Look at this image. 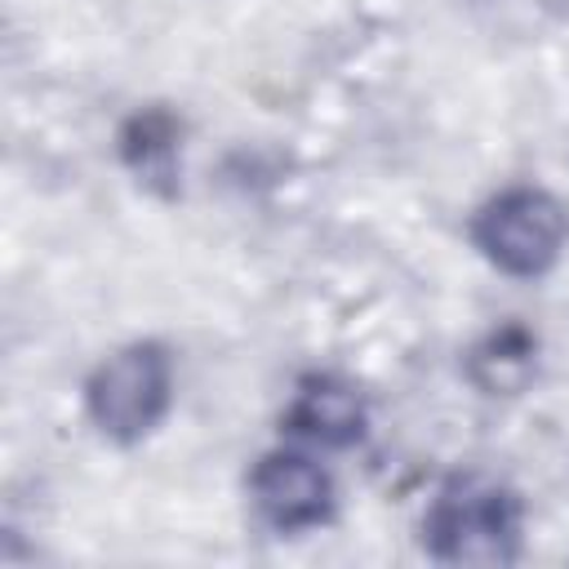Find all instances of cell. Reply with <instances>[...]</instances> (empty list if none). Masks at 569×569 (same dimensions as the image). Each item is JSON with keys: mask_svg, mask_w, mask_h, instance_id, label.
Returning <instances> with one entry per match:
<instances>
[{"mask_svg": "<svg viewBox=\"0 0 569 569\" xmlns=\"http://www.w3.org/2000/svg\"><path fill=\"white\" fill-rule=\"evenodd\" d=\"M120 156L138 173V182L169 196L178 187V120L160 107L138 111L120 129Z\"/></svg>", "mask_w": 569, "mask_h": 569, "instance_id": "7", "label": "cell"}, {"mask_svg": "<svg viewBox=\"0 0 569 569\" xmlns=\"http://www.w3.org/2000/svg\"><path fill=\"white\" fill-rule=\"evenodd\" d=\"M173 400V365L160 342H129L84 382V409L102 436L133 445L160 427Z\"/></svg>", "mask_w": 569, "mask_h": 569, "instance_id": "2", "label": "cell"}, {"mask_svg": "<svg viewBox=\"0 0 569 569\" xmlns=\"http://www.w3.org/2000/svg\"><path fill=\"white\" fill-rule=\"evenodd\" d=\"M520 498L493 476L462 471L449 476L427 516L422 542L445 565H507L520 551Z\"/></svg>", "mask_w": 569, "mask_h": 569, "instance_id": "1", "label": "cell"}, {"mask_svg": "<svg viewBox=\"0 0 569 569\" xmlns=\"http://www.w3.org/2000/svg\"><path fill=\"white\" fill-rule=\"evenodd\" d=\"M569 236V218L556 196L538 187H507L498 191L471 222L476 249L507 276H542Z\"/></svg>", "mask_w": 569, "mask_h": 569, "instance_id": "3", "label": "cell"}, {"mask_svg": "<svg viewBox=\"0 0 569 569\" xmlns=\"http://www.w3.org/2000/svg\"><path fill=\"white\" fill-rule=\"evenodd\" d=\"M249 498L276 533H302V529H316L333 516L329 471L298 449L262 453L253 476H249Z\"/></svg>", "mask_w": 569, "mask_h": 569, "instance_id": "4", "label": "cell"}, {"mask_svg": "<svg viewBox=\"0 0 569 569\" xmlns=\"http://www.w3.org/2000/svg\"><path fill=\"white\" fill-rule=\"evenodd\" d=\"M284 431L325 449H347L365 436V400L351 382L333 373H311L298 382L293 405L284 409Z\"/></svg>", "mask_w": 569, "mask_h": 569, "instance_id": "5", "label": "cell"}, {"mask_svg": "<svg viewBox=\"0 0 569 569\" xmlns=\"http://www.w3.org/2000/svg\"><path fill=\"white\" fill-rule=\"evenodd\" d=\"M533 369H538V342L520 325L493 329L467 356V373H471V382L485 396H516V391H525L529 378H533Z\"/></svg>", "mask_w": 569, "mask_h": 569, "instance_id": "6", "label": "cell"}]
</instances>
